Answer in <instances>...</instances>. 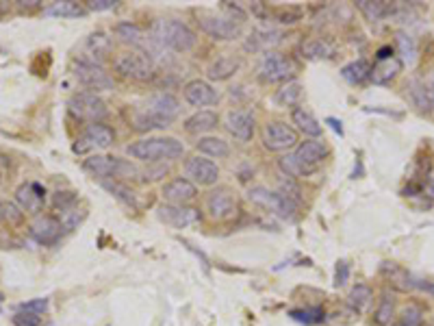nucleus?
Wrapping results in <instances>:
<instances>
[{
    "mask_svg": "<svg viewBox=\"0 0 434 326\" xmlns=\"http://www.w3.org/2000/svg\"><path fill=\"white\" fill-rule=\"evenodd\" d=\"M181 114V100L170 92L152 94L137 112L133 114L135 131H156L168 129Z\"/></svg>",
    "mask_w": 434,
    "mask_h": 326,
    "instance_id": "f257e3e1",
    "label": "nucleus"
},
{
    "mask_svg": "<svg viewBox=\"0 0 434 326\" xmlns=\"http://www.w3.org/2000/svg\"><path fill=\"white\" fill-rule=\"evenodd\" d=\"M126 152L133 159H139L146 163H158V161L181 159L185 152V146L176 137H143V139L126 146Z\"/></svg>",
    "mask_w": 434,
    "mask_h": 326,
    "instance_id": "f03ea898",
    "label": "nucleus"
},
{
    "mask_svg": "<svg viewBox=\"0 0 434 326\" xmlns=\"http://www.w3.org/2000/svg\"><path fill=\"white\" fill-rule=\"evenodd\" d=\"M150 35L158 46H168L174 52H189L198 44V35L178 20H156Z\"/></svg>",
    "mask_w": 434,
    "mask_h": 326,
    "instance_id": "7ed1b4c3",
    "label": "nucleus"
},
{
    "mask_svg": "<svg viewBox=\"0 0 434 326\" xmlns=\"http://www.w3.org/2000/svg\"><path fill=\"white\" fill-rule=\"evenodd\" d=\"M83 170L91 177L104 179V181H118L126 177H137V168L131 161H124L120 157H108V154H94L83 161Z\"/></svg>",
    "mask_w": 434,
    "mask_h": 326,
    "instance_id": "20e7f679",
    "label": "nucleus"
},
{
    "mask_svg": "<svg viewBox=\"0 0 434 326\" xmlns=\"http://www.w3.org/2000/svg\"><path fill=\"white\" fill-rule=\"evenodd\" d=\"M113 68L120 76L124 79H131V81H150L152 74H154V64L152 59L148 57L146 52L141 50H126V52H120L116 61H113Z\"/></svg>",
    "mask_w": 434,
    "mask_h": 326,
    "instance_id": "39448f33",
    "label": "nucleus"
},
{
    "mask_svg": "<svg viewBox=\"0 0 434 326\" xmlns=\"http://www.w3.org/2000/svg\"><path fill=\"white\" fill-rule=\"evenodd\" d=\"M70 107V114L83 122H89V124H98L100 120L106 118L108 109H106V102L96 96L94 92H79L70 98L68 102Z\"/></svg>",
    "mask_w": 434,
    "mask_h": 326,
    "instance_id": "423d86ee",
    "label": "nucleus"
},
{
    "mask_svg": "<svg viewBox=\"0 0 434 326\" xmlns=\"http://www.w3.org/2000/svg\"><path fill=\"white\" fill-rule=\"evenodd\" d=\"M248 198L254 202V204H261L263 209L276 213L281 217H285V220H293L296 217V211H298V204L293 198H289L287 194L283 192H269L265 187H252L248 192Z\"/></svg>",
    "mask_w": 434,
    "mask_h": 326,
    "instance_id": "0eeeda50",
    "label": "nucleus"
},
{
    "mask_svg": "<svg viewBox=\"0 0 434 326\" xmlns=\"http://www.w3.org/2000/svg\"><path fill=\"white\" fill-rule=\"evenodd\" d=\"M296 74V66L293 61L287 57V54H281V52H274V50H269L263 54V59L258 64V76L261 81L265 83H283Z\"/></svg>",
    "mask_w": 434,
    "mask_h": 326,
    "instance_id": "6e6552de",
    "label": "nucleus"
},
{
    "mask_svg": "<svg viewBox=\"0 0 434 326\" xmlns=\"http://www.w3.org/2000/svg\"><path fill=\"white\" fill-rule=\"evenodd\" d=\"M263 146L271 152H283L298 146V131L287 122H267L263 127Z\"/></svg>",
    "mask_w": 434,
    "mask_h": 326,
    "instance_id": "1a4fd4ad",
    "label": "nucleus"
},
{
    "mask_svg": "<svg viewBox=\"0 0 434 326\" xmlns=\"http://www.w3.org/2000/svg\"><path fill=\"white\" fill-rule=\"evenodd\" d=\"M74 76L76 81L91 89L94 94L96 92H106V89H113V79L108 76V72L100 66V64H91V61H85V59H79L74 64Z\"/></svg>",
    "mask_w": 434,
    "mask_h": 326,
    "instance_id": "9d476101",
    "label": "nucleus"
},
{
    "mask_svg": "<svg viewBox=\"0 0 434 326\" xmlns=\"http://www.w3.org/2000/svg\"><path fill=\"white\" fill-rule=\"evenodd\" d=\"M198 24L208 37L217 41H231L241 35V24L228 16H200Z\"/></svg>",
    "mask_w": 434,
    "mask_h": 326,
    "instance_id": "9b49d317",
    "label": "nucleus"
},
{
    "mask_svg": "<svg viewBox=\"0 0 434 326\" xmlns=\"http://www.w3.org/2000/svg\"><path fill=\"white\" fill-rule=\"evenodd\" d=\"M116 142V133L113 129H108L106 124H89L83 135L76 139L74 144V152L83 154V152H89V150H104Z\"/></svg>",
    "mask_w": 434,
    "mask_h": 326,
    "instance_id": "f8f14e48",
    "label": "nucleus"
},
{
    "mask_svg": "<svg viewBox=\"0 0 434 326\" xmlns=\"http://www.w3.org/2000/svg\"><path fill=\"white\" fill-rule=\"evenodd\" d=\"M206 211L213 220H231L237 213V198L228 187H217L206 196Z\"/></svg>",
    "mask_w": 434,
    "mask_h": 326,
    "instance_id": "ddd939ff",
    "label": "nucleus"
},
{
    "mask_svg": "<svg viewBox=\"0 0 434 326\" xmlns=\"http://www.w3.org/2000/svg\"><path fill=\"white\" fill-rule=\"evenodd\" d=\"M291 157L296 159L298 166L311 177L317 170L319 163L328 157V146H326L321 139H306L296 148V152Z\"/></svg>",
    "mask_w": 434,
    "mask_h": 326,
    "instance_id": "4468645a",
    "label": "nucleus"
},
{
    "mask_svg": "<svg viewBox=\"0 0 434 326\" xmlns=\"http://www.w3.org/2000/svg\"><path fill=\"white\" fill-rule=\"evenodd\" d=\"M156 215L161 222H166L172 229H187L200 220V211L187 204H161Z\"/></svg>",
    "mask_w": 434,
    "mask_h": 326,
    "instance_id": "2eb2a0df",
    "label": "nucleus"
},
{
    "mask_svg": "<svg viewBox=\"0 0 434 326\" xmlns=\"http://www.w3.org/2000/svg\"><path fill=\"white\" fill-rule=\"evenodd\" d=\"M185 172L189 177V181L198 187V185H215L217 179H220V168H217V163H213L211 159H204V157H191L187 159L185 163Z\"/></svg>",
    "mask_w": 434,
    "mask_h": 326,
    "instance_id": "dca6fc26",
    "label": "nucleus"
},
{
    "mask_svg": "<svg viewBox=\"0 0 434 326\" xmlns=\"http://www.w3.org/2000/svg\"><path fill=\"white\" fill-rule=\"evenodd\" d=\"M408 96L413 104L421 112H432L434 109V68L425 79H415L408 83Z\"/></svg>",
    "mask_w": 434,
    "mask_h": 326,
    "instance_id": "f3484780",
    "label": "nucleus"
},
{
    "mask_svg": "<svg viewBox=\"0 0 434 326\" xmlns=\"http://www.w3.org/2000/svg\"><path fill=\"white\" fill-rule=\"evenodd\" d=\"M183 96H185V100L191 107H211V104H217V100H220V94H217V89H213L211 83L200 81V79L189 81L183 87Z\"/></svg>",
    "mask_w": 434,
    "mask_h": 326,
    "instance_id": "a211bd4d",
    "label": "nucleus"
},
{
    "mask_svg": "<svg viewBox=\"0 0 434 326\" xmlns=\"http://www.w3.org/2000/svg\"><path fill=\"white\" fill-rule=\"evenodd\" d=\"M116 33H118V37H120L124 44L135 46L137 50L146 52L148 57H150L152 46L156 44L154 37H152V35H146V31H143L139 24H135V22H120V24L116 26Z\"/></svg>",
    "mask_w": 434,
    "mask_h": 326,
    "instance_id": "6ab92c4d",
    "label": "nucleus"
},
{
    "mask_svg": "<svg viewBox=\"0 0 434 326\" xmlns=\"http://www.w3.org/2000/svg\"><path fill=\"white\" fill-rule=\"evenodd\" d=\"M226 131L241 144L250 142L254 135V116L250 112H243V109L231 112L226 116Z\"/></svg>",
    "mask_w": 434,
    "mask_h": 326,
    "instance_id": "aec40b11",
    "label": "nucleus"
},
{
    "mask_svg": "<svg viewBox=\"0 0 434 326\" xmlns=\"http://www.w3.org/2000/svg\"><path fill=\"white\" fill-rule=\"evenodd\" d=\"M64 233L61 220L52 215H41L31 224V235L39 242V244H54Z\"/></svg>",
    "mask_w": 434,
    "mask_h": 326,
    "instance_id": "412c9836",
    "label": "nucleus"
},
{
    "mask_svg": "<svg viewBox=\"0 0 434 326\" xmlns=\"http://www.w3.org/2000/svg\"><path fill=\"white\" fill-rule=\"evenodd\" d=\"M16 200L20 204L22 211L29 213H39L44 209V200H46V189L39 183H24L18 187L16 192Z\"/></svg>",
    "mask_w": 434,
    "mask_h": 326,
    "instance_id": "4be33fe9",
    "label": "nucleus"
},
{
    "mask_svg": "<svg viewBox=\"0 0 434 326\" xmlns=\"http://www.w3.org/2000/svg\"><path fill=\"white\" fill-rule=\"evenodd\" d=\"M161 194L168 200V204H187L198 196V187L189 179H174L163 187Z\"/></svg>",
    "mask_w": 434,
    "mask_h": 326,
    "instance_id": "5701e85b",
    "label": "nucleus"
},
{
    "mask_svg": "<svg viewBox=\"0 0 434 326\" xmlns=\"http://www.w3.org/2000/svg\"><path fill=\"white\" fill-rule=\"evenodd\" d=\"M380 275H383L387 279V283L393 290H398V292H410V290H415V279L408 275V272L402 265H398L393 261H383V263H380Z\"/></svg>",
    "mask_w": 434,
    "mask_h": 326,
    "instance_id": "b1692460",
    "label": "nucleus"
},
{
    "mask_svg": "<svg viewBox=\"0 0 434 326\" xmlns=\"http://www.w3.org/2000/svg\"><path fill=\"white\" fill-rule=\"evenodd\" d=\"M111 37L106 33L98 31V33H91L85 44H83V50H85V61H91V64H100L108 52H111Z\"/></svg>",
    "mask_w": 434,
    "mask_h": 326,
    "instance_id": "393cba45",
    "label": "nucleus"
},
{
    "mask_svg": "<svg viewBox=\"0 0 434 326\" xmlns=\"http://www.w3.org/2000/svg\"><path fill=\"white\" fill-rule=\"evenodd\" d=\"M404 68V61L400 57H389V59H380L373 68H371V74L369 79L375 83V85H387L391 83Z\"/></svg>",
    "mask_w": 434,
    "mask_h": 326,
    "instance_id": "a878e982",
    "label": "nucleus"
},
{
    "mask_svg": "<svg viewBox=\"0 0 434 326\" xmlns=\"http://www.w3.org/2000/svg\"><path fill=\"white\" fill-rule=\"evenodd\" d=\"M217 122H220V118H217L215 112L200 109V112H196L191 118L185 120V131L191 133V135H204V133L213 131L217 127Z\"/></svg>",
    "mask_w": 434,
    "mask_h": 326,
    "instance_id": "bb28decb",
    "label": "nucleus"
},
{
    "mask_svg": "<svg viewBox=\"0 0 434 326\" xmlns=\"http://www.w3.org/2000/svg\"><path fill=\"white\" fill-rule=\"evenodd\" d=\"M241 68V59L239 57H220L217 61H213L206 70L211 81H228L231 76H235V72Z\"/></svg>",
    "mask_w": 434,
    "mask_h": 326,
    "instance_id": "cd10ccee",
    "label": "nucleus"
},
{
    "mask_svg": "<svg viewBox=\"0 0 434 326\" xmlns=\"http://www.w3.org/2000/svg\"><path fill=\"white\" fill-rule=\"evenodd\" d=\"M281 41H283V35H281L278 31L258 29V31H252V33H250V37H248V41H246V48H248V50H254V52H258V50H267V52H269V48H274V46L281 44Z\"/></svg>",
    "mask_w": 434,
    "mask_h": 326,
    "instance_id": "c85d7f7f",
    "label": "nucleus"
},
{
    "mask_svg": "<svg viewBox=\"0 0 434 326\" xmlns=\"http://www.w3.org/2000/svg\"><path fill=\"white\" fill-rule=\"evenodd\" d=\"M291 120H293V124L298 127L300 133H304V135H308V137H313V139L321 137V124L317 122V118H315L311 112H306L304 107H296V109H293V112H291Z\"/></svg>",
    "mask_w": 434,
    "mask_h": 326,
    "instance_id": "c756f323",
    "label": "nucleus"
},
{
    "mask_svg": "<svg viewBox=\"0 0 434 326\" xmlns=\"http://www.w3.org/2000/svg\"><path fill=\"white\" fill-rule=\"evenodd\" d=\"M356 9L369 20V22H380L383 18L393 14V5L383 3V0H358Z\"/></svg>",
    "mask_w": 434,
    "mask_h": 326,
    "instance_id": "7c9ffc66",
    "label": "nucleus"
},
{
    "mask_svg": "<svg viewBox=\"0 0 434 326\" xmlns=\"http://www.w3.org/2000/svg\"><path fill=\"white\" fill-rule=\"evenodd\" d=\"M196 148L202 154L213 157V159H226L231 154V146L222 137H200V142L196 144Z\"/></svg>",
    "mask_w": 434,
    "mask_h": 326,
    "instance_id": "2f4dec72",
    "label": "nucleus"
},
{
    "mask_svg": "<svg viewBox=\"0 0 434 326\" xmlns=\"http://www.w3.org/2000/svg\"><path fill=\"white\" fill-rule=\"evenodd\" d=\"M302 100V85L298 81H289L285 83L281 89H276L274 94V102L281 107H296Z\"/></svg>",
    "mask_w": 434,
    "mask_h": 326,
    "instance_id": "473e14b6",
    "label": "nucleus"
},
{
    "mask_svg": "<svg viewBox=\"0 0 434 326\" xmlns=\"http://www.w3.org/2000/svg\"><path fill=\"white\" fill-rule=\"evenodd\" d=\"M369 74H371V66L365 59H356V61L343 66V70H341V76L352 85H360L363 81L369 79Z\"/></svg>",
    "mask_w": 434,
    "mask_h": 326,
    "instance_id": "72a5a7b5",
    "label": "nucleus"
},
{
    "mask_svg": "<svg viewBox=\"0 0 434 326\" xmlns=\"http://www.w3.org/2000/svg\"><path fill=\"white\" fill-rule=\"evenodd\" d=\"M330 52H333V48L319 37H311V39L302 41V54L306 59H326V57H330Z\"/></svg>",
    "mask_w": 434,
    "mask_h": 326,
    "instance_id": "f704fd0d",
    "label": "nucleus"
},
{
    "mask_svg": "<svg viewBox=\"0 0 434 326\" xmlns=\"http://www.w3.org/2000/svg\"><path fill=\"white\" fill-rule=\"evenodd\" d=\"M371 298H373V292L369 285L360 283L356 287H352L350 296H348V305L356 311V313H363L369 305H371Z\"/></svg>",
    "mask_w": 434,
    "mask_h": 326,
    "instance_id": "c9c22d12",
    "label": "nucleus"
},
{
    "mask_svg": "<svg viewBox=\"0 0 434 326\" xmlns=\"http://www.w3.org/2000/svg\"><path fill=\"white\" fill-rule=\"evenodd\" d=\"M393 313H395V302L389 294H383V298H380V305L373 313V322L378 326H389L391 320H393Z\"/></svg>",
    "mask_w": 434,
    "mask_h": 326,
    "instance_id": "e433bc0d",
    "label": "nucleus"
},
{
    "mask_svg": "<svg viewBox=\"0 0 434 326\" xmlns=\"http://www.w3.org/2000/svg\"><path fill=\"white\" fill-rule=\"evenodd\" d=\"M102 185H104L108 192H111L118 200H122L124 204L137 207V194H135L128 185L120 183V181H102Z\"/></svg>",
    "mask_w": 434,
    "mask_h": 326,
    "instance_id": "4c0bfd02",
    "label": "nucleus"
},
{
    "mask_svg": "<svg viewBox=\"0 0 434 326\" xmlns=\"http://www.w3.org/2000/svg\"><path fill=\"white\" fill-rule=\"evenodd\" d=\"M48 16H59V18H81L87 14L85 7H81L79 3H54L52 7L46 9Z\"/></svg>",
    "mask_w": 434,
    "mask_h": 326,
    "instance_id": "58836bf2",
    "label": "nucleus"
},
{
    "mask_svg": "<svg viewBox=\"0 0 434 326\" xmlns=\"http://www.w3.org/2000/svg\"><path fill=\"white\" fill-rule=\"evenodd\" d=\"M395 44H398L400 54H402V57H404L408 64L415 61V57H417V46H415V39H413L408 33L398 31V33H395Z\"/></svg>",
    "mask_w": 434,
    "mask_h": 326,
    "instance_id": "ea45409f",
    "label": "nucleus"
},
{
    "mask_svg": "<svg viewBox=\"0 0 434 326\" xmlns=\"http://www.w3.org/2000/svg\"><path fill=\"white\" fill-rule=\"evenodd\" d=\"M293 320L302 322V324H319L323 320V309L321 307H313V309H296L289 313Z\"/></svg>",
    "mask_w": 434,
    "mask_h": 326,
    "instance_id": "a19ab883",
    "label": "nucleus"
},
{
    "mask_svg": "<svg viewBox=\"0 0 434 326\" xmlns=\"http://www.w3.org/2000/svg\"><path fill=\"white\" fill-rule=\"evenodd\" d=\"M423 324V317H421V309L419 307H415V305H410V307H406L404 309V313H402V317L393 324V326H421Z\"/></svg>",
    "mask_w": 434,
    "mask_h": 326,
    "instance_id": "79ce46f5",
    "label": "nucleus"
},
{
    "mask_svg": "<svg viewBox=\"0 0 434 326\" xmlns=\"http://www.w3.org/2000/svg\"><path fill=\"white\" fill-rule=\"evenodd\" d=\"M76 202V192H57L54 194V209H61V211H68L72 209V204Z\"/></svg>",
    "mask_w": 434,
    "mask_h": 326,
    "instance_id": "37998d69",
    "label": "nucleus"
},
{
    "mask_svg": "<svg viewBox=\"0 0 434 326\" xmlns=\"http://www.w3.org/2000/svg\"><path fill=\"white\" fill-rule=\"evenodd\" d=\"M0 217H3L5 222H11V224H20L24 215H22L20 207H16L14 202H5V204H3V213H0Z\"/></svg>",
    "mask_w": 434,
    "mask_h": 326,
    "instance_id": "c03bdc74",
    "label": "nucleus"
},
{
    "mask_svg": "<svg viewBox=\"0 0 434 326\" xmlns=\"http://www.w3.org/2000/svg\"><path fill=\"white\" fill-rule=\"evenodd\" d=\"M14 324H16V326H39V324H41V317H39L37 313H31V311L20 309V311L14 315Z\"/></svg>",
    "mask_w": 434,
    "mask_h": 326,
    "instance_id": "a18cd8bd",
    "label": "nucleus"
},
{
    "mask_svg": "<svg viewBox=\"0 0 434 326\" xmlns=\"http://www.w3.org/2000/svg\"><path fill=\"white\" fill-rule=\"evenodd\" d=\"M350 281V263L348 261H339L337 270H335V285L341 287Z\"/></svg>",
    "mask_w": 434,
    "mask_h": 326,
    "instance_id": "49530a36",
    "label": "nucleus"
},
{
    "mask_svg": "<svg viewBox=\"0 0 434 326\" xmlns=\"http://www.w3.org/2000/svg\"><path fill=\"white\" fill-rule=\"evenodd\" d=\"M22 309L24 311H31V313H37V315H41L46 309H48V300L46 298H37V300H31V302H24L22 305Z\"/></svg>",
    "mask_w": 434,
    "mask_h": 326,
    "instance_id": "de8ad7c7",
    "label": "nucleus"
},
{
    "mask_svg": "<svg viewBox=\"0 0 434 326\" xmlns=\"http://www.w3.org/2000/svg\"><path fill=\"white\" fill-rule=\"evenodd\" d=\"M116 7H118V3H113V0H91V3H87V9H91V11H108Z\"/></svg>",
    "mask_w": 434,
    "mask_h": 326,
    "instance_id": "09e8293b",
    "label": "nucleus"
},
{
    "mask_svg": "<svg viewBox=\"0 0 434 326\" xmlns=\"http://www.w3.org/2000/svg\"><path fill=\"white\" fill-rule=\"evenodd\" d=\"M415 290H421V292L434 296V281H419V279H415Z\"/></svg>",
    "mask_w": 434,
    "mask_h": 326,
    "instance_id": "8fccbe9b",
    "label": "nucleus"
},
{
    "mask_svg": "<svg viewBox=\"0 0 434 326\" xmlns=\"http://www.w3.org/2000/svg\"><path fill=\"white\" fill-rule=\"evenodd\" d=\"M389 57H393V48L391 46H385V48L378 50V61L380 59H389Z\"/></svg>",
    "mask_w": 434,
    "mask_h": 326,
    "instance_id": "3c124183",
    "label": "nucleus"
},
{
    "mask_svg": "<svg viewBox=\"0 0 434 326\" xmlns=\"http://www.w3.org/2000/svg\"><path fill=\"white\" fill-rule=\"evenodd\" d=\"M328 124H333V129L339 133V135H343V127H341V122L339 120H335V118H328Z\"/></svg>",
    "mask_w": 434,
    "mask_h": 326,
    "instance_id": "603ef678",
    "label": "nucleus"
},
{
    "mask_svg": "<svg viewBox=\"0 0 434 326\" xmlns=\"http://www.w3.org/2000/svg\"><path fill=\"white\" fill-rule=\"evenodd\" d=\"M5 172H7V161H5V159H0V185H3Z\"/></svg>",
    "mask_w": 434,
    "mask_h": 326,
    "instance_id": "864d4df0",
    "label": "nucleus"
},
{
    "mask_svg": "<svg viewBox=\"0 0 434 326\" xmlns=\"http://www.w3.org/2000/svg\"><path fill=\"white\" fill-rule=\"evenodd\" d=\"M5 11H9V3H3V0H0V14H5Z\"/></svg>",
    "mask_w": 434,
    "mask_h": 326,
    "instance_id": "5fc2aeb1",
    "label": "nucleus"
},
{
    "mask_svg": "<svg viewBox=\"0 0 434 326\" xmlns=\"http://www.w3.org/2000/svg\"><path fill=\"white\" fill-rule=\"evenodd\" d=\"M428 187H430V194H432V196H434V179H432V181H430V185H428Z\"/></svg>",
    "mask_w": 434,
    "mask_h": 326,
    "instance_id": "6e6d98bb",
    "label": "nucleus"
},
{
    "mask_svg": "<svg viewBox=\"0 0 434 326\" xmlns=\"http://www.w3.org/2000/svg\"><path fill=\"white\" fill-rule=\"evenodd\" d=\"M3 204H5V202H3V200H0V213H3Z\"/></svg>",
    "mask_w": 434,
    "mask_h": 326,
    "instance_id": "4d7b16f0",
    "label": "nucleus"
},
{
    "mask_svg": "<svg viewBox=\"0 0 434 326\" xmlns=\"http://www.w3.org/2000/svg\"><path fill=\"white\" fill-rule=\"evenodd\" d=\"M0 305H3V296H0Z\"/></svg>",
    "mask_w": 434,
    "mask_h": 326,
    "instance_id": "13d9d810",
    "label": "nucleus"
},
{
    "mask_svg": "<svg viewBox=\"0 0 434 326\" xmlns=\"http://www.w3.org/2000/svg\"><path fill=\"white\" fill-rule=\"evenodd\" d=\"M432 326H434V324H432Z\"/></svg>",
    "mask_w": 434,
    "mask_h": 326,
    "instance_id": "bf43d9fd",
    "label": "nucleus"
}]
</instances>
